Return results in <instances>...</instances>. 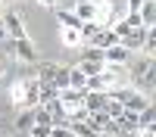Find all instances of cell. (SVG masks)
Returning <instances> with one entry per match:
<instances>
[{"instance_id":"obj_20","label":"cell","mask_w":156,"mask_h":137,"mask_svg":"<svg viewBox=\"0 0 156 137\" xmlns=\"http://www.w3.org/2000/svg\"><path fill=\"white\" fill-rule=\"evenodd\" d=\"M22 137H25V134H22Z\"/></svg>"},{"instance_id":"obj_7","label":"cell","mask_w":156,"mask_h":137,"mask_svg":"<svg viewBox=\"0 0 156 137\" xmlns=\"http://www.w3.org/2000/svg\"><path fill=\"white\" fill-rule=\"evenodd\" d=\"M112 44H119V37H115L112 28H97V34L87 41V47H97V50H109Z\"/></svg>"},{"instance_id":"obj_4","label":"cell","mask_w":156,"mask_h":137,"mask_svg":"<svg viewBox=\"0 0 156 137\" xmlns=\"http://www.w3.org/2000/svg\"><path fill=\"white\" fill-rule=\"evenodd\" d=\"M9 53L16 56L25 66H34L37 62V47L31 44V37H22V41H9Z\"/></svg>"},{"instance_id":"obj_18","label":"cell","mask_w":156,"mask_h":137,"mask_svg":"<svg viewBox=\"0 0 156 137\" xmlns=\"http://www.w3.org/2000/svg\"><path fill=\"white\" fill-rule=\"evenodd\" d=\"M41 6H62V0H37Z\"/></svg>"},{"instance_id":"obj_17","label":"cell","mask_w":156,"mask_h":137,"mask_svg":"<svg viewBox=\"0 0 156 137\" xmlns=\"http://www.w3.org/2000/svg\"><path fill=\"white\" fill-rule=\"evenodd\" d=\"M140 6H144V0H128V12H137Z\"/></svg>"},{"instance_id":"obj_3","label":"cell","mask_w":156,"mask_h":137,"mask_svg":"<svg viewBox=\"0 0 156 137\" xmlns=\"http://www.w3.org/2000/svg\"><path fill=\"white\" fill-rule=\"evenodd\" d=\"M78 69H81L87 78L90 75H97V72H103V50H97V47H81V56H78Z\"/></svg>"},{"instance_id":"obj_9","label":"cell","mask_w":156,"mask_h":137,"mask_svg":"<svg viewBox=\"0 0 156 137\" xmlns=\"http://www.w3.org/2000/svg\"><path fill=\"white\" fill-rule=\"evenodd\" d=\"M140 16V25L144 28H156V0H144V6L137 9Z\"/></svg>"},{"instance_id":"obj_1","label":"cell","mask_w":156,"mask_h":137,"mask_svg":"<svg viewBox=\"0 0 156 137\" xmlns=\"http://www.w3.org/2000/svg\"><path fill=\"white\" fill-rule=\"evenodd\" d=\"M9 100L16 109H34L41 106V81L34 75H19L9 84Z\"/></svg>"},{"instance_id":"obj_12","label":"cell","mask_w":156,"mask_h":137,"mask_svg":"<svg viewBox=\"0 0 156 137\" xmlns=\"http://www.w3.org/2000/svg\"><path fill=\"white\" fill-rule=\"evenodd\" d=\"M31 125H34L31 109H19V115H16V131H19V134H28V131H31Z\"/></svg>"},{"instance_id":"obj_19","label":"cell","mask_w":156,"mask_h":137,"mask_svg":"<svg viewBox=\"0 0 156 137\" xmlns=\"http://www.w3.org/2000/svg\"><path fill=\"white\" fill-rule=\"evenodd\" d=\"M97 137H119V134H97Z\"/></svg>"},{"instance_id":"obj_16","label":"cell","mask_w":156,"mask_h":137,"mask_svg":"<svg viewBox=\"0 0 156 137\" xmlns=\"http://www.w3.org/2000/svg\"><path fill=\"white\" fill-rule=\"evenodd\" d=\"M131 137H156V128H137Z\"/></svg>"},{"instance_id":"obj_15","label":"cell","mask_w":156,"mask_h":137,"mask_svg":"<svg viewBox=\"0 0 156 137\" xmlns=\"http://www.w3.org/2000/svg\"><path fill=\"white\" fill-rule=\"evenodd\" d=\"M50 131H53V128H47V125H31V131L25 137H50Z\"/></svg>"},{"instance_id":"obj_10","label":"cell","mask_w":156,"mask_h":137,"mask_svg":"<svg viewBox=\"0 0 156 137\" xmlns=\"http://www.w3.org/2000/svg\"><path fill=\"white\" fill-rule=\"evenodd\" d=\"M103 106H106V94L84 91V112H103Z\"/></svg>"},{"instance_id":"obj_5","label":"cell","mask_w":156,"mask_h":137,"mask_svg":"<svg viewBox=\"0 0 156 137\" xmlns=\"http://www.w3.org/2000/svg\"><path fill=\"white\" fill-rule=\"evenodd\" d=\"M128 62H131V53H128L122 44H112L109 50H103V66H109V69H125Z\"/></svg>"},{"instance_id":"obj_8","label":"cell","mask_w":156,"mask_h":137,"mask_svg":"<svg viewBox=\"0 0 156 137\" xmlns=\"http://www.w3.org/2000/svg\"><path fill=\"white\" fill-rule=\"evenodd\" d=\"M56 28H59V44L66 47V50H81V47H84L78 28H62V25H56Z\"/></svg>"},{"instance_id":"obj_2","label":"cell","mask_w":156,"mask_h":137,"mask_svg":"<svg viewBox=\"0 0 156 137\" xmlns=\"http://www.w3.org/2000/svg\"><path fill=\"white\" fill-rule=\"evenodd\" d=\"M0 25H3L6 31V41H22V37H28V31H25V22L16 9H3L0 12Z\"/></svg>"},{"instance_id":"obj_6","label":"cell","mask_w":156,"mask_h":137,"mask_svg":"<svg viewBox=\"0 0 156 137\" xmlns=\"http://www.w3.org/2000/svg\"><path fill=\"white\" fill-rule=\"evenodd\" d=\"M112 19H115L112 0H94V25H100V28H112Z\"/></svg>"},{"instance_id":"obj_13","label":"cell","mask_w":156,"mask_h":137,"mask_svg":"<svg viewBox=\"0 0 156 137\" xmlns=\"http://www.w3.org/2000/svg\"><path fill=\"white\" fill-rule=\"evenodd\" d=\"M84 81H87V75L78 66H69V87L72 91H84Z\"/></svg>"},{"instance_id":"obj_11","label":"cell","mask_w":156,"mask_h":137,"mask_svg":"<svg viewBox=\"0 0 156 137\" xmlns=\"http://www.w3.org/2000/svg\"><path fill=\"white\" fill-rule=\"evenodd\" d=\"M103 112H106V118H122V112H125V106L119 103V100H115L112 94H106V106H103Z\"/></svg>"},{"instance_id":"obj_14","label":"cell","mask_w":156,"mask_h":137,"mask_svg":"<svg viewBox=\"0 0 156 137\" xmlns=\"http://www.w3.org/2000/svg\"><path fill=\"white\" fill-rule=\"evenodd\" d=\"M137 128H156V106H147L137 115Z\"/></svg>"}]
</instances>
